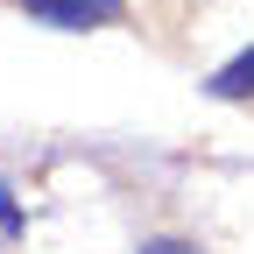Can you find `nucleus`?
I'll return each instance as SVG.
<instances>
[{"label":"nucleus","instance_id":"nucleus-1","mask_svg":"<svg viewBox=\"0 0 254 254\" xmlns=\"http://www.w3.org/2000/svg\"><path fill=\"white\" fill-rule=\"evenodd\" d=\"M36 21H57V28H92V21H113L120 0H28Z\"/></svg>","mask_w":254,"mask_h":254},{"label":"nucleus","instance_id":"nucleus-3","mask_svg":"<svg viewBox=\"0 0 254 254\" xmlns=\"http://www.w3.org/2000/svg\"><path fill=\"white\" fill-rule=\"evenodd\" d=\"M0 233H21V205L7 198V184H0Z\"/></svg>","mask_w":254,"mask_h":254},{"label":"nucleus","instance_id":"nucleus-2","mask_svg":"<svg viewBox=\"0 0 254 254\" xmlns=\"http://www.w3.org/2000/svg\"><path fill=\"white\" fill-rule=\"evenodd\" d=\"M212 92H219V99H254V50H240L226 71L212 78Z\"/></svg>","mask_w":254,"mask_h":254}]
</instances>
